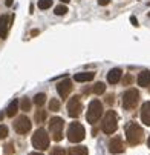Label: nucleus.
<instances>
[{
    "instance_id": "obj_1",
    "label": "nucleus",
    "mask_w": 150,
    "mask_h": 155,
    "mask_svg": "<svg viewBox=\"0 0 150 155\" xmlns=\"http://www.w3.org/2000/svg\"><path fill=\"white\" fill-rule=\"evenodd\" d=\"M126 138L129 141L130 146H138L142 138H144V132H142V127L136 123H130L126 129Z\"/></svg>"
},
{
    "instance_id": "obj_2",
    "label": "nucleus",
    "mask_w": 150,
    "mask_h": 155,
    "mask_svg": "<svg viewBox=\"0 0 150 155\" xmlns=\"http://www.w3.org/2000/svg\"><path fill=\"white\" fill-rule=\"evenodd\" d=\"M49 141H51V138L48 135V132L43 127H38L34 132V135H32V146L37 150H46L49 147Z\"/></svg>"
},
{
    "instance_id": "obj_3",
    "label": "nucleus",
    "mask_w": 150,
    "mask_h": 155,
    "mask_svg": "<svg viewBox=\"0 0 150 155\" xmlns=\"http://www.w3.org/2000/svg\"><path fill=\"white\" fill-rule=\"evenodd\" d=\"M101 129L104 134H115L116 129H118V117L113 110H107L104 118H103V123H101Z\"/></svg>"
},
{
    "instance_id": "obj_4",
    "label": "nucleus",
    "mask_w": 150,
    "mask_h": 155,
    "mask_svg": "<svg viewBox=\"0 0 150 155\" xmlns=\"http://www.w3.org/2000/svg\"><path fill=\"white\" fill-rule=\"evenodd\" d=\"M103 115V104L100 100H92L89 107H88V114H86V120L91 124H95Z\"/></svg>"
},
{
    "instance_id": "obj_5",
    "label": "nucleus",
    "mask_w": 150,
    "mask_h": 155,
    "mask_svg": "<svg viewBox=\"0 0 150 155\" xmlns=\"http://www.w3.org/2000/svg\"><path fill=\"white\" fill-rule=\"evenodd\" d=\"M84 137H86V130H84L83 124L77 123V121L71 123V126L68 129V140L71 143H80L84 140Z\"/></svg>"
},
{
    "instance_id": "obj_6",
    "label": "nucleus",
    "mask_w": 150,
    "mask_h": 155,
    "mask_svg": "<svg viewBox=\"0 0 150 155\" xmlns=\"http://www.w3.org/2000/svg\"><path fill=\"white\" fill-rule=\"evenodd\" d=\"M63 127H64V120L60 117H54L49 121V132L51 138L54 141H60L63 138Z\"/></svg>"
},
{
    "instance_id": "obj_7",
    "label": "nucleus",
    "mask_w": 150,
    "mask_h": 155,
    "mask_svg": "<svg viewBox=\"0 0 150 155\" xmlns=\"http://www.w3.org/2000/svg\"><path fill=\"white\" fill-rule=\"evenodd\" d=\"M138 101H139V92L136 89H129V91L124 92V95H123V107L126 110L135 109Z\"/></svg>"
},
{
    "instance_id": "obj_8",
    "label": "nucleus",
    "mask_w": 150,
    "mask_h": 155,
    "mask_svg": "<svg viewBox=\"0 0 150 155\" xmlns=\"http://www.w3.org/2000/svg\"><path fill=\"white\" fill-rule=\"evenodd\" d=\"M81 109H83V106H81V98H80L78 95L71 97L69 101H68V114H69V117L77 118V117L81 114Z\"/></svg>"
},
{
    "instance_id": "obj_9",
    "label": "nucleus",
    "mask_w": 150,
    "mask_h": 155,
    "mask_svg": "<svg viewBox=\"0 0 150 155\" xmlns=\"http://www.w3.org/2000/svg\"><path fill=\"white\" fill-rule=\"evenodd\" d=\"M31 127H32V123H31V120L26 115H21V117H18L14 121V129H15L17 134H21V135L28 134V132L31 130Z\"/></svg>"
},
{
    "instance_id": "obj_10",
    "label": "nucleus",
    "mask_w": 150,
    "mask_h": 155,
    "mask_svg": "<svg viewBox=\"0 0 150 155\" xmlns=\"http://www.w3.org/2000/svg\"><path fill=\"white\" fill-rule=\"evenodd\" d=\"M72 81L71 80H63V81H60V83H57V92H58V95L61 97V98H66L68 95H69V92L72 91Z\"/></svg>"
},
{
    "instance_id": "obj_11",
    "label": "nucleus",
    "mask_w": 150,
    "mask_h": 155,
    "mask_svg": "<svg viewBox=\"0 0 150 155\" xmlns=\"http://www.w3.org/2000/svg\"><path fill=\"white\" fill-rule=\"evenodd\" d=\"M14 17H8L6 14L0 15V37L2 38H6L8 35V29H9V23Z\"/></svg>"
},
{
    "instance_id": "obj_12",
    "label": "nucleus",
    "mask_w": 150,
    "mask_h": 155,
    "mask_svg": "<svg viewBox=\"0 0 150 155\" xmlns=\"http://www.w3.org/2000/svg\"><path fill=\"white\" fill-rule=\"evenodd\" d=\"M109 152L110 153H121V152H124V146H123L121 137H113L109 141Z\"/></svg>"
},
{
    "instance_id": "obj_13",
    "label": "nucleus",
    "mask_w": 150,
    "mask_h": 155,
    "mask_svg": "<svg viewBox=\"0 0 150 155\" xmlns=\"http://www.w3.org/2000/svg\"><path fill=\"white\" fill-rule=\"evenodd\" d=\"M121 75H123V71L120 68H113V69L109 71V74H107V81L110 84H116L121 80Z\"/></svg>"
},
{
    "instance_id": "obj_14",
    "label": "nucleus",
    "mask_w": 150,
    "mask_h": 155,
    "mask_svg": "<svg viewBox=\"0 0 150 155\" xmlns=\"http://www.w3.org/2000/svg\"><path fill=\"white\" fill-rule=\"evenodd\" d=\"M141 120L145 126H150V101H145L141 107Z\"/></svg>"
},
{
    "instance_id": "obj_15",
    "label": "nucleus",
    "mask_w": 150,
    "mask_h": 155,
    "mask_svg": "<svg viewBox=\"0 0 150 155\" xmlns=\"http://www.w3.org/2000/svg\"><path fill=\"white\" fill-rule=\"evenodd\" d=\"M94 77H95L94 72H78L74 75V80L78 83H84V81H91Z\"/></svg>"
},
{
    "instance_id": "obj_16",
    "label": "nucleus",
    "mask_w": 150,
    "mask_h": 155,
    "mask_svg": "<svg viewBox=\"0 0 150 155\" xmlns=\"http://www.w3.org/2000/svg\"><path fill=\"white\" fill-rule=\"evenodd\" d=\"M138 84L142 87H148L150 86V71H142L138 75Z\"/></svg>"
},
{
    "instance_id": "obj_17",
    "label": "nucleus",
    "mask_w": 150,
    "mask_h": 155,
    "mask_svg": "<svg viewBox=\"0 0 150 155\" xmlns=\"http://www.w3.org/2000/svg\"><path fill=\"white\" fill-rule=\"evenodd\" d=\"M89 150L86 146H74V147H69L66 155H88Z\"/></svg>"
},
{
    "instance_id": "obj_18",
    "label": "nucleus",
    "mask_w": 150,
    "mask_h": 155,
    "mask_svg": "<svg viewBox=\"0 0 150 155\" xmlns=\"http://www.w3.org/2000/svg\"><path fill=\"white\" fill-rule=\"evenodd\" d=\"M17 110H18V100H12L11 104L8 106V109H6V115L8 117H14L17 114Z\"/></svg>"
},
{
    "instance_id": "obj_19",
    "label": "nucleus",
    "mask_w": 150,
    "mask_h": 155,
    "mask_svg": "<svg viewBox=\"0 0 150 155\" xmlns=\"http://www.w3.org/2000/svg\"><path fill=\"white\" fill-rule=\"evenodd\" d=\"M46 118H48V112H46V110H43V109L37 110L35 115H34V120H35V123H38V124H40V123H45Z\"/></svg>"
},
{
    "instance_id": "obj_20",
    "label": "nucleus",
    "mask_w": 150,
    "mask_h": 155,
    "mask_svg": "<svg viewBox=\"0 0 150 155\" xmlns=\"http://www.w3.org/2000/svg\"><path fill=\"white\" fill-rule=\"evenodd\" d=\"M45 101H46V94H43V92H40V94H37L34 97V103L37 106H43V104H45Z\"/></svg>"
},
{
    "instance_id": "obj_21",
    "label": "nucleus",
    "mask_w": 150,
    "mask_h": 155,
    "mask_svg": "<svg viewBox=\"0 0 150 155\" xmlns=\"http://www.w3.org/2000/svg\"><path fill=\"white\" fill-rule=\"evenodd\" d=\"M31 100L29 98H21V101H20V107H21V110H26V112H28V110H31Z\"/></svg>"
},
{
    "instance_id": "obj_22",
    "label": "nucleus",
    "mask_w": 150,
    "mask_h": 155,
    "mask_svg": "<svg viewBox=\"0 0 150 155\" xmlns=\"http://www.w3.org/2000/svg\"><path fill=\"white\" fill-rule=\"evenodd\" d=\"M49 110H52V112H57V110H60V100L51 98V101H49Z\"/></svg>"
},
{
    "instance_id": "obj_23",
    "label": "nucleus",
    "mask_w": 150,
    "mask_h": 155,
    "mask_svg": "<svg viewBox=\"0 0 150 155\" xmlns=\"http://www.w3.org/2000/svg\"><path fill=\"white\" fill-rule=\"evenodd\" d=\"M54 12L57 14V15H64V14H66L68 12V6L66 5H58V6H55V9H54Z\"/></svg>"
},
{
    "instance_id": "obj_24",
    "label": "nucleus",
    "mask_w": 150,
    "mask_h": 155,
    "mask_svg": "<svg viewBox=\"0 0 150 155\" xmlns=\"http://www.w3.org/2000/svg\"><path fill=\"white\" fill-rule=\"evenodd\" d=\"M52 6V0H38V8L40 9H49Z\"/></svg>"
},
{
    "instance_id": "obj_25",
    "label": "nucleus",
    "mask_w": 150,
    "mask_h": 155,
    "mask_svg": "<svg viewBox=\"0 0 150 155\" xmlns=\"http://www.w3.org/2000/svg\"><path fill=\"white\" fill-rule=\"evenodd\" d=\"M104 91H106V84H104V83H97V84L94 86V92H95L97 95L103 94Z\"/></svg>"
},
{
    "instance_id": "obj_26",
    "label": "nucleus",
    "mask_w": 150,
    "mask_h": 155,
    "mask_svg": "<svg viewBox=\"0 0 150 155\" xmlns=\"http://www.w3.org/2000/svg\"><path fill=\"white\" fill-rule=\"evenodd\" d=\"M8 137V127L5 124H0V140H3Z\"/></svg>"
},
{
    "instance_id": "obj_27",
    "label": "nucleus",
    "mask_w": 150,
    "mask_h": 155,
    "mask_svg": "<svg viewBox=\"0 0 150 155\" xmlns=\"http://www.w3.org/2000/svg\"><path fill=\"white\" fill-rule=\"evenodd\" d=\"M51 155H66V152L63 150V147H52V150H51Z\"/></svg>"
},
{
    "instance_id": "obj_28",
    "label": "nucleus",
    "mask_w": 150,
    "mask_h": 155,
    "mask_svg": "<svg viewBox=\"0 0 150 155\" xmlns=\"http://www.w3.org/2000/svg\"><path fill=\"white\" fill-rule=\"evenodd\" d=\"M5 153H6V155H12V153H14V144H12V143H8V144L5 146Z\"/></svg>"
},
{
    "instance_id": "obj_29",
    "label": "nucleus",
    "mask_w": 150,
    "mask_h": 155,
    "mask_svg": "<svg viewBox=\"0 0 150 155\" xmlns=\"http://www.w3.org/2000/svg\"><path fill=\"white\" fill-rule=\"evenodd\" d=\"M109 3H110V0H98V5L100 6H107Z\"/></svg>"
},
{
    "instance_id": "obj_30",
    "label": "nucleus",
    "mask_w": 150,
    "mask_h": 155,
    "mask_svg": "<svg viewBox=\"0 0 150 155\" xmlns=\"http://www.w3.org/2000/svg\"><path fill=\"white\" fill-rule=\"evenodd\" d=\"M107 103L113 104V95H107Z\"/></svg>"
},
{
    "instance_id": "obj_31",
    "label": "nucleus",
    "mask_w": 150,
    "mask_h": 155,
    "mask_svg": "<svg viewBox=\"0 0 150 155\" xmlns=\"http://www.w3.org/2000/svg\"><path fill=\"white\" fill-rule=\"evenodd\" d=\"M130 21H132V23H133V26H138V20H136V18H135L133 15L130 17Z\"/></svg>"
},
{
    "instance_id": "obj_32",
    "label": "nucleus",
    "mask_w": 150,
    "mask_h": 155,
    "mask_svg": "<svg viewBox=\"0 0 150 155\" xmlns=\"http://www.w3.org/2000/svg\"><path fill=\"white\" fill-rule=\"evenodd\" d=\"M5 5L6 6H11L12 5V0H5Z\"/></svg>"
},
{
    "instance_id": "obj_33",
    "label": "nucleus",
    "mask_w": 150,
    "mask_h": 155,
    "mask_svg": "<svg viewBox=\"0 0 150 155\" xmlns=\"http://www.w3.org/2000/svg\"><path fill=\"white\" fill-rule=\"evenodd\" d=\"M37 34H38V31H37V29H34V31L31 32V35H37Z\"/></svg>"
},
{
    "instance_id": "obj_34",
    "label": "nucleus",
    "mask_w": 150,
    "mask_h": 155,
    "mask_svg": "<svg viewBox=\"0 0 150 155\" xmlns=\"http://www.w3.org/2000/svg\"><path fill=\"white\" fill-rule=\"evenodd\" d=\"M71 0H61V3H69Z\"/></svg>"
},
{
    "instance_id": "obj_35",
    "label": "nucleus",
    "mask_w": 150,
    "mask_h": 155,
    "mask_svg": "<svg viewBox=\"0 0 150 155\" xmlns=\"http://www.w3.org/2000/svg\"><path fill=\"white\" fill-rule=\"evenodd\" d=\"M29 155H41V153H38V152H32V153H29Z\"/></svg>"
},
{
    "instance_id": "obj_36",
    "label": "nucleus",
    "mask_w": 150,
    "mask_h": 155,
    "mask_svg": "<svg viewBox=\"0 0 150 155\" xmlns=\"http://www.w3.org/2000/svg\"><path fill=\"white\" fill-rule=\"evenodd\" d=\"M147 146L150 147V137H148V140H147Z\"/></svg>"
},
{
    "instance_id": "obj_37",
    "label": "nucleus",
    "mask_w": 150,
    "mask_h": 155,
    "mask_svg": "<svg viewBox=\"0 0 150 155\" xmlns=\"http://www.w3.org/2000/svg\"><path fill=\"white\" fill-rule=\"evenodd\" d=\"M3 118V114H0V120H2Z\"/></svg>"
},
{
    "instance_id": "obj_38",
    "label": "nucleus",
    "mask_w": 150,
    "mask_h": 155,
    "mask_svg": "<svg viewBox=\"0 0 150 155\" xmlns=\"http://www.w3.org/2000/svg\"><path fill=\"white\" fill-rule=\"evenodd\" d=\"M148 15H150V12H148Z\"/></svg>"
}]
</instances>
